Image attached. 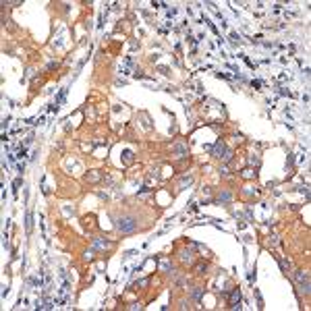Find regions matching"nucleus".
Masks as SVG:
<instances>
[{
	"label": "nucleus",
	"mask_w": 311,
	"mask_h": 311,
	"mask_svg": "<svg viewBox=\"0 0 311 311\" xmlns=\"http://www.w3.org/2000/svg\"><path fill=\"white\" fill-rule=\"evenodd\" d=\"M174 149H176V154H181V156H185V147H183V145H176Z\"/></svg>",
	"instance_id": "nucleus-8"
},
{
	"label": "nucleus",
	"mask_w": 311,
	"mask_h": 311,
	"mask_svg": "<svg viewBox=\"0 0 311 311\" xmlns=\"http://www.w3.org/2000/svg\"><path fill=\"white\" fill-rule=\"evenodd\" d=\"M31 230V212H27V232Z\"/></svg>",
	"instance_id": "nucleus-7"
},
{
	"label": "nucleus",
	"mask_w": 311,
	"mask_h": 311,
	"mask_svg": "<svg viewBox=\"0 0 311 311\" xmlns=\"http://www.w3.org/2000/svg\"><path fill=\"white\" fill-rule=\"evenodd\" d=\"M191 259H193V253L185 249V251H183V261H191Z\"/></svg>",
	"instance_id": "nucleus-6"
},
{
	"label": "nucleus",
	"mask_w": 311,
	"mask_h": 311,
	"mask_svg": "<svg viewBox=\"0 0 311 311\" xmlns=\"http://www.w3.org/2000/svg\"><path fill=\"white\" fill-rule=\"evenodd\" d=\"M162 270H164V272L170 270V261H162Z\"/></svg>",
	"instance_id": "nucleus-9"
},
{
	"label": "nucleus",
	"mask_w": 311,
	"mask_h": 311,
	"mask_svg": "<svg viewBox=\"0 0 311 311\" xmlns=\"http://www.w3.org/2000/svg\"><path fill=\"white\" fill-rule=\"evenodd\" d=\"M245 176H247V179H249V176H253V170H251V168H247V170H245Z\"/></svg>",
	"instance_id": "nucleus-10"
},
{
	"label": "nucleus",
	"mask_w": 311,
	"mask_h": 311,
	"mask_svg": "<svg viewBox=\"0 0 311 311\" xmlns=\"http://www.w3.org/2000/svg\"><path fill=\"white\" fill-rule=\"evenodd\" d=\"M297 280L301 282V290H303L305 295H309V276H307V272H297Z\"/></svg>",
	"instance_id": "nucleus-2"
},
{
	"label": "nucleus",
	"mask_w": 311,
	"mask_h": 311,
	"mask_svg": "<svg viewBox=\"0 0 311 311\" xmlns=\"http://www.w3.org/2000/svg\"><path fill=\"white\" fill-rule=\"evenodd\" d=\"M122 160H124V164H129L131 160H133V152H129V149H127V152H122Z\"/></svg>",
	"instance_id": "nucleus-5"
},
{
	"label": "nucleus",
	"mask_w": 311,
	"mask_h": 311,
	"mask_svg": "<svg viewBox=\"0 0 311 311\" xmlns=\"http://www.w3.org/2000/svg\"><path fill=\"white\" fill-rule=\"evenodd\" d=\"M13 187H15V191H17V189H19V187H21V179H17V181H15V185H13Z\"/></svg>",
	"instance_id": "nucleus-11"
},
{
	"label": "nucleus",
	"mask_w": 311,
	"mask_h": 311,
	"mask_svg": "<svg viewBox=\"0 0 311 311\" xmlns=\"http://www.w3.org/2000/svg\"><path fill=\"white\" fill-rule=\"evenodd\" d=\"M226 149H224V143H222V141H216V145L212 147V154H214L216 158H222V154H224Z\"/></svg>",
	"instance_id": "nucleus-3"
},
{
	"label": "nucleus",
	"mask_w": 311,
	"mask_h": 311,
	"mask_svg": "<svg viewBox=\"0 0 311 311\" xmlns=\"http://www.w3.org/2000/svg\"><path fill=\"white\" fill-rule=\"evenodd\" d=\"M116 230L118 232H133V230H137V220L135 218H118Z\"/></svg>",
	"instance_id": "nucleus-1"
},
{
	"label": "nucleus",
	"mask_w": 311,
	"mask_h": 311,
	"mask_svg": "<svg viewBox=\"0 0 311 311\" xmlns=\"http://www.w3.org/2000/svg\"><path fill=\"white\" fill-rule=\"evenodd\" d=\"M230 199H232V197H230V193H220V197H218L220 203H228Z\"/></svg>",
	"instance_id": "nucleus-4"
}]
</instances>
